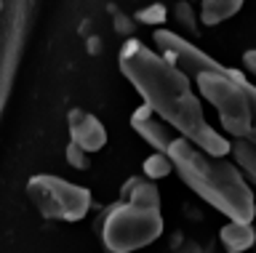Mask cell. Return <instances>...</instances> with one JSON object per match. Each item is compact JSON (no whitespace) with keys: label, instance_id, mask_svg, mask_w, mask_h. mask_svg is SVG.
<instances>
[{"label":"cell","instance_id":"7a4b0ae2","mask_svg":"<svg viewBox=\"0 0 256 253\" xmlns=\"http://www.w3.org/2000/svg\"><path fill=\"white\" fill-rule=\"evenodd\" d=\"M152 40L168 64L179 67L190 80H195L198 91L216 107L224 131L232 136H254L256 88L251 80H246L243 72L219 64L184 35L171 29H155Z\"/></svg>","mask_w":256,"mask_h":253},{"label":"cell","instance_id":"4fadbf2b","mask_svg":"<svg viewBox=\"0 0 256 253\" xmlns=\"http://www.w3.org/2000/svg\"><path fill=\"white\" fill-rule=\"evenodd\" d=\"M174 168H171V160H168L166 152H155L144 160V176L147 179H160V176H168Z\"/></svg>","mask_w":256,"mask_h":253},{"label":"cell","instance_id":"ba28073f","mask_svg":"<svg viewBox=\"0 0 256 253\" xmlns=\"http://www.w3.org/2000/svg\"><path fill=\"white\" fill-rule=\"evenodd\" d=\"M123 200L128 203H136V205H147V208H160V192L158 187L152 184V179L147 176H136V179H128L123 189H120Z\"/></svg>","mask_w":256,"mask_h":253},{"label":"cell","instance_id":"277c9868","mask_svg":"<svg viewBox=\"0 0 256 253\" xmlns=\"http://www.w3.org/2000/svg\"><path fill=\"white\" fill-rule=\"evenodd\" d=\"M160 235H163L160 208H147L128 200L115 203L102 221V243L110 253H134L155 243Z\"/></svg>","mask_w":256,"mask_h":253},{"label":"cell","instance_id":"8992f818","mask_svg":"<svg viewBox=\"0 0 256 253\" xmlns=\"http://www.w3.org/2000/svg\"><path fill=\"white\" fill-rule=\"evenodd\" d=\"M67 128H70V141H75L86 152H99L107 144V128L102 125L99 117H94L86 109H70Z\"/></svg>","mask_w":256,"mask_h":253},{"label":"cell","instance_id":"7c38bea8","mask_svg":"<svg viewBox=\"0 0 256 253\" xmlns=\"http://www.w3.org/2000/svg\"><path fill=\"white\" fill-rule=\"evenodd\" d=\"M171 16H174V21L184 29V32H190L192 37L198 35V19H195V11H192V3H187V0H179V3L174 5Z\"/></svg>","mask_w":256,"mask_h":253},{"label":"cell","instance_id":"5b68a950","mask_svg":"<svg viewBox=\"0 0 256 253\" xmlns=\"http://www.w3.org/2000/svg\"><path fill=\"white\" fill-rule=\"evenodd\" d=\"M27 195L46 219L80 221L91 211V192L86 187H78L59 176H48V173L32 176L27 181Z\"/></svg>","mask_w":256,"mask_h":253},{"label":"cell","instance_id":"9a60e30c","mask_svg":"<svg viewBox=\"0 0 256 253\" xmlns=\"http://www.w3.org/2000/svg\"><path fill=\"white\" fill-rule=\"evenodd\" d=\"M64 155H67V163L75 165V168H80V171H86L88 165H91V160H88V152H86L83 147H78L75 141H70V144H67Z\"/></svg>","mask_w":256,"mask_h":253},{"label":"cell","instance_id":"8fae6325","mask_svg":"<svg viewBox=\"0 0 256 253\" xmlns=\"http://www.w3.org/2000/svg\"><path fill=\"white\" fill-rule=\"evenodd\" d=\"M230 152H235V165L248 179H256V152L254 136H235V144H230Z\"/></svg>","mask_w":256,"mask_h":253},{"label":"cell","instance_id":"3957f363","mask_svg":"<svg viewBox=\"0 0 256 253\" xmlns=\"http://www.w3.org/2000/svg\"><path fill=\"white\" fill-rule=\"evenodd\" d=\"M163 152L171 160V168L198 197L222 211L230 221L254 219V192L251 184L235 163L224 160V155H211L182 133H174Z\"/></svg>","mask_w":256,"mask_h":253},{"label":"cell","instance_id":"2e32d148","mask_svg":"<svg viewBox=\"0 0 256 253\" xmlns=\"http://www.w3.org/2000/svg\"><path fill=\"white\" fill-rule=\"evenodd\" d=\"M246 67H248V69H254V51H248V53H246Z\"/></svg>","mask_w":256,"mask_h":253},{"label":"cell","instance_id":"5bb4252c","mask_svg":"<svg viewBox=\"0 0 256 253\" xmlns=\"http://www.w3.org/2000/svg\"><path fill=\"white\" fill-rule=\"evenodd\" d=\"M166 16H168V11H166V5H160V3H152L150 8H142L136 13V19H139L142 24H163Z\"/></svg>","mask_w":256,"mask_h":253},{"label":"cell","instance_id":"6da1fadb","mask_svg":"<svg viewBox=\"0 0 256 253\" xmlns=\"http://www.w3.org/2000/svg\"><path fill=\"white\" fill-rule=\"evenodd\" d=\"M120 72L139 91L144 104L176 133L187 136L211 155L230 152V141L206 123L203 104L192 93V80L179 67L168 64L155 48L134 37L126 40L120 48Z\"/></svg>","mask_w":256,"mask_h":253},{"label":"cell","instance_id":"9c48e42d","mask_svg":"<svg viewBox=\"0 0 256 253\" xmlns=\"http://www.w3.org/2000/svg\"><path fill=\"white\" fill-rule=\"evenodd\" d=\"M222 243L230 253H243L254 245V227L251 221H230L227 227H222Z\"/></svg>","mask_w":256,"mask_h":253},{"label":"cell","instance_id":"30bf717a","mask_svg":"<svg viewBox=\"0 0 256 253\" xmlns=\"http://www.w3.org/2000/svg\"><path fill=\"white\" fill-rule=\"evenodd\" d=\"M240 8H243V0H203L200 16H203V24L214 27V24H222L224 19L235 16Z\"/></svg>","mask_w":256,"mask_h":253},{"label":"cell","instance_id":"52a82bcc","mask_svg":"<svg viewBox=\"0 0 256 253\" xmlns=\"http://www.w3.org/2000/svg\"><path fill=\"white\" fill-rule=\"evenodd\" d=\"M131 125H134V131L139 133V136L147 141L152 149H155V152H163L166 144L171 141V136L176 133V131H171V125H168L166 120H160V117L152 112L147 104H142V107L134 112Z\"/></svg>","mask_w":256,"mask_h":253}]
</instances>
